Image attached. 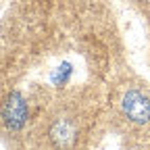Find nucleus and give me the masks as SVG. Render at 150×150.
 <instances>
[{
  "label": "nucleus",
  "mask_w": 150,
  "mask_h": 150,
  "mask_svg": "<svg viewBox=\"0 0 150 150\" xmlns=\"http://www.w3.org/2000/svg\"><path fill=\"white\" fill-rule=\"evenodd\" d=\"M83 138V117L79 108L63 102L56 104L42 123L44 150H77Z\"/></svg>",
  "instance_id": "nucleus-1"
},
{
  "label": "nucleus",
  "mask_w": 150,
  "mask_h": 150,
  "mask_svg": "<svg viewBox=\"0 0 150 150\" xmlns=\"http://www.w3.org/2000/svg\"><path fill=\"white\" fill-rule=\"evenodd\" d=\"M119 117L131 127H146L150 123V94L142 86H127L119 96Z\"/></svg>",
  "instance_id": "nucleus-2"
},
{
  "label": "nucleus",
  "mask_w": 150,
  "mask_h": 150,
  "mask_svg": "<svg viewBox=\"0 0 150 150\" xmlns=\"http://www.w3.org/2000/svg\"><path fill=\"white\" fill-rule=\"evenodd\" d=\"M27 112L29 108L25 104V98L19 92H13L6 98V102L2 104V108H0V117H2L8 131H21L27 121Z\"/></svg>",
  "instance_id": "nucleus-3"
}]
</instances>
